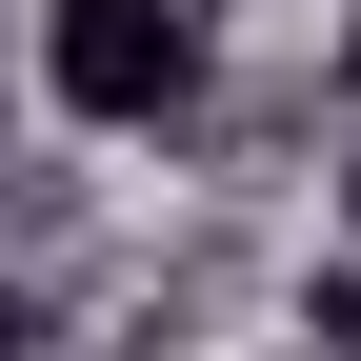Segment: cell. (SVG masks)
Returning a JSON list of instances; mask_svg holds the SVG:
<instances>
[{
  "mask_svg": "<svg viewBox=\"0 0 361 361\" xmlns=\"http://www.w3.org/2000/svg\"><path fill=\"white\" fill-rule=\"evenodd\" d=\"M20 101L80 121V141H201L221 20L201 0H20Z\"/></svg>",
  "mask_w": 361,
  "mask_h": 361,
  "instance_id": "cell-1",
  "label": "cell"
},
{
  "mask_svg": "<svg viewBox=\"0 0 361 361\" xmlns=\"http://www.w3.org/2000/svg\"><path fill=\"white\" fill-rule=\"evenodd\" d=\"M0 361H40V281H20V261H0Z\"/></svg>",
  "mask_w": 361,
  "mask_h": 361,
  "instance_id": "cell-2",
  "label": "cell"
},
{
  "mask_svg": "<svg viewBox=\"0 0 361 361\" xmlns=\"http://www.w3.org/2000/svg\"><path fill=\"white\" fill-rule=\"evenodd\" d=\"M341 101H361V0H341Z\"/></svg>",
  "mask_w": 361,
  "mask_h": 361,
  "instance_id": "cell-3",
  "label": "cell"
},
{
  "mask_svg": "<svg viewBox=\"0 0 361 361\" xmlns=\"http://www.w3.org/2000/svg\"><path fill=\"white\" fill-rule=\"evenodd\" d=\"M341 241H361V161H341Z\"/></svg>",
  "mask_w": 361,
  "mask_h": 361,
  "instance_id": "cell-4",
  "label": "cell"
},
{
  "mask_svg": "<svg viewBox=\"0 0 361 361\" xmlns=\"http://www.w3.org/2000/svg\"><path fill=\"white\" fill-rule=\"evenodd\" d=\"M0 61H20V0H0Z\"/></svg>",
  "mask_w": 361,
  "mask_h": 361,
  "instance_id": "cell-5",
  "label": "cell"
},
{
  "mask_svg": "<svg viewBox=\"0 0 361 361\" xmlns=\"http://www.w3.org/2000/svg\"><path fill=\"white\" fill-rule=\"evenodd\" d=\"M201 20H241V0H201Z\"/></svg>",
  "mask_w": 361,
  "mask_h": 361,
  "instance_id": "cell-6",
  "label": "cell"
}]
</instances>
